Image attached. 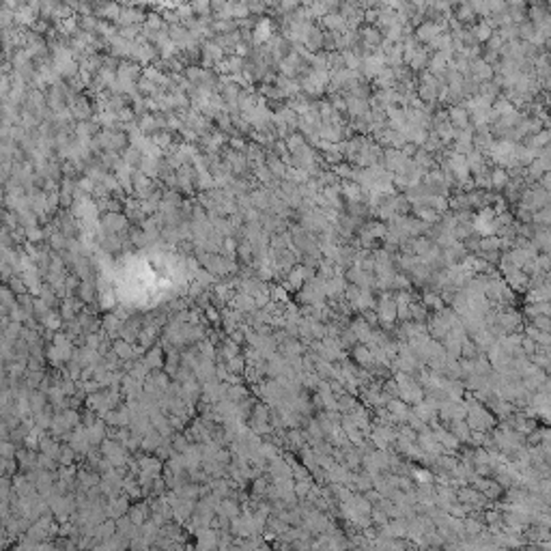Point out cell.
I'll use <instances>...</instances> for the list:
<instances>
[{"label": "cell", "mask_w": 551, "mask_h": 551, "mask_svg": "<svg viewBox=\"0 0 551 551\" xmlns=\"http://www.w3.org/2000/svg\"><path fill=\"white\" fill-rule=\"evenodd\" d=\"M547 203H549V194L543 187H530L521 196V207L528 209L530 213H536L538 209H543V207H547Z\"/></svg>", "instance_id": "obj_1"}, {"label": "cell", "mask_w": 551, "mask_h": 551, "mask_svg": "<svg viewBox=\"0 0 551 551\" xmlns=\"http://www.w3.org/2000/svg\"><path fill=\"white\" fill-rule=\"evenodd\" d=\"M385 65V56H383V52L381 50H377L375 54H366L364 60H362V71H364V76L366 78H377L379 76V71L383 69Z\"/></svg>", "instance_id": "obj_2"}, {"label": "cell", "mask_w": 551, "mask_h": 551, "mask_svg": "<svg viewBox=\"0 0 551 551\" xmlns=\"http://www.w3.org/2000/svg\"><path fill=\"white\" fill-rule=\"evenodd\" d=\"M441 33H446V26L437 24V22H431V20L418 26V39L424 41V43H431L433 39H437Z\"/></svg>", "instance_id": "obj_3"}, {"label": "cell", "mask_w": 551, "mask_h": 551, "mask_svg": "<svg viewBox=\"0 0 551 551\" xmlns=\"http://www.w3.org/2000/svg\"><path fill=\"white\" fill-rule=\"evenodd\" d=\"M448 116H450V125H452L455 129L469 127V112L465 110L463 106H452V108H450V112H448Z\"/></svg>", "instance_id": "obj_4"}, {"label": "cell", "mask_w": 551, "mask_h": 551, "mask_svg": "<svg viewBox=\"0 0 551 551\" xmlns=\"http://www.w3.org/2000/svg\"><path fill=\"white\" fill-rule=\"evenodd\" d=\"M469 69H472V78L482 80V82H487V80L493 78V69H491V65H487L482 58L469 60Z\"/></svg>", "instance_id": "obj_5"}, {"label": "cell", "mask_w": 551, "mask_h": 551, "mask_svg": "<svg viewBox=\"0 0 551 551\" xmlns=\"http://www.w3.org/2000/svg\"><path fill=\"white\" fill-rule=\"evenodd\" d=\"M510 181V175L506 173V168H495L489 173V187L493 189H504Z\"/></svg>", "instance_id": "obj_6"}, {"label": "cell", "mask_w": 551, "mask_h": 551, "mask_svg": "<svg viewBox=\"0 0 551 551\" xmlns=\"http://www.w3.org/2000/svg\"><path fill=\"white\" fill-rule=\"evenodd\" d=\"M321 22L325 28H330V30H345L347 28V22H345V17L338 15V13H328V15H323L321 17Z\"/></svg>", "instance_id": "obj_7"}, {"label": "cell", "mask_w": 551, "mask_h": 551, "mask_svg": "<svg viewBox=\"0 0 551 551\" xmlns=\"http://www.w3.org/2000/svg\"><path fill=\"white\" fill-rule=\"evenodd\" d=\"M375 82L383 88V91H387V88H392L396 86V76H394V69H387L383 67L381 71H379V76L375 78Z\"/></svg>", "instance_id": "obj_8"}, {"label": "cell", "mask_w": 551, "mask_h": 551, "mask_svg": "<svg viewBox=\"0 0 551 551\" xmlns=\"http://www.w3.org/2000/svg\"><path fill=\"white\" fill-rule=\"evenodd\" d=\"M272 22L269 20H261L258 24H256V28H254V41H258V43H265V41H269L272 39Z\"/></svg>", "instance_id": "obj_9"}, {"label": "cell", "mask_w": 551, "mask_h": 551, "mask_svg": "<svg viewBox=\"0 0 551 551\" xmlns=\"http://www.w3.org/2000/svg\"><path fill=\"white\" fill-rule=\"evenodd\" d=\"M104 229L108 233H116V231H121L125 229V218L119 213H108L106 218H104Z\"/></svg>", "instance_id": "obj_10"}, {"label": "cell", "mask_w": 551, "mask_h": 551, "mask_svg": "<svg viewBox=\"0 0 551 551\" xmlns=\"http://www.w3.org/2000/svg\"><path fill=\"white\" fill-rule=\"evenodd\" d=\"M472 35H474V41H476V43H478V41H489L491 35H493V28H491L489 24H487V20H482V22H478V24L474 26Z\"/></svg>", "instance_id": "obj_11"}, {"label": "cell", "mask_w": 551, "mask_h": 551, "mask_svg": "<svg viewBox=\"0 0 551 551\" xmlns=\"http://www.w3.org/2000/svg\"><path fill=\"white\" fill-rule=\"evenodd\" d=\"M429 60H431V56H429L427 48H418L415 54H413V58L409 60V67H411V71H418V69H422L424 65H427Z\"/></svg>", "instance_id": "obj_12"}, {"label": "cell", "mask_w": 551, "mask_h": 551, "mask_svg": "<svg viewBox=\"0 0 551 551\" xmlns=\"http://www.w3.org/2000/svg\"><path fill=\"white\" fill-rule=\"evenodd\" d=\"M267 170H269V173L274 175V179H276V177H284L286 166H284V161L280 159V157L269 155V157H267Z\"/></svg>", "instance_id": "obj_13"}, {"label": "cell", "mask_w": 551, "mask_h": 551, "mask_svg": "<svg viewBox=\"0 0 551 551\" xmlns=\"http://www.w3.org/2000/svg\"><path fill=\"white\" fill-rule=\"evenodd\" d=\"M457 17H459L461 22H469V20H472V17H476V15H474V11H472V7H469V5H461Z\"/></svg>", "instance_id": "obj_14"}]
</instances>
